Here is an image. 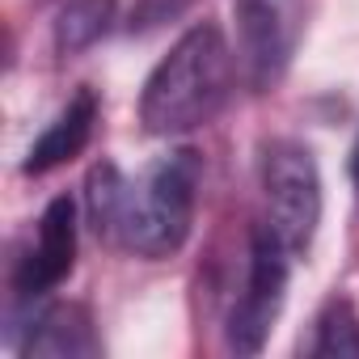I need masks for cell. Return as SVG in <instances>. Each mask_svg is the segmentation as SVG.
I'll list each match as a JSON object with an SVG mask.
<instances>
[{"label":"cell","instance_id":"obj_7","mask_svg":"<svg viewBox=\"0 0 359 359\" xmlns=\"http://www.w3.org/2000/svg\"><path fill=\"white\" fill-rule=\"evenodd\" d=\"M18 351L26 359H93L102 355V338L85 304L60 300V304H43L26 321V338L18 342Z\"/></svg>","mask_w":359,"mask_h":359},{"label":"cell","instance_id":"obj_12","mask_svg":"<svg viewBox=\"0 0 359 359\" xmlns=\"http://www.w3.org/2000/svg\"><path fill=\"white\" fill-rule=\"evenodd\" d=\"M351 182L359 191V135H355V148H351Z\"/></svg>","mask_w":359,"mask_h":359},{"label":"cell","instance_id":"obj_9","mask_svg":"<svg viewBox=\"0 0 359 359\" xmlns=\"http://www.w3.org/2000/svg\"><path fill=\"white\" fill-rule=\"evenodd\" d=\"M114 0H64L55 13V47L60 55H81L110 34Z\"/></svg>","mask_w":359,"mask_h":359},{"label":"cell","instance_id":"obj_5","mask_svg":"<svg viewBox=\"0 0 359 359\" xmlns=\"http://www.w3.org/2000/svg\"><path fill=\"white\" fill-rule=\"evenodd\" d=\"M233 13L241 76L254 93H266L292 68L309 22V0H233Z\"/></svg>","mask_w":359,"mask_h":359},{"label":"cell","instance_id":"obj_11","mask_svg":"<svg viewBox=\"0 0 359 359\" xmlns=\"http://www.w3.org/2000/svg\"><path fill=\"white\" fill-rule=\"evenodd\" d=\"M191 5V0H135V9H131V34H144V30H156L165 26L169 18H177Z\"/></svg>","mask_w":359,"mask_h":359},{"label":"cell","instance_id":"obj_8","mask_svg":"<svg viewBox=\"0 0 359 359\" xmlns=\"http://www.w3.org/2000/svg\"><path fill=\"white\" fill-rule=\"evenodd\" d=\"M93 123H97V93H93L89 85H81V89L64 102V110L47 123V131L30 144V152H26V161H22V173L39 177V173H51L55 165L81 156L85 144H89V135H93Z\"/></svg>","mask_w":359,"mask_h":359},{"label":"cell","instance_id":"obj_1","mask_svg":"<svg viewBox=\"0 0 359 359\" xmlns=\"http://www.w3.org/2000/svg\"><path fill=\"white\" fill-rule=\"evenodd\" d=\"M199 182L203 156L195 148H173L156 156L140 177H127L114 161H97L85 177L89 229L135 258L161 262L191 237Z\"/></svg>","mask_w":359,"mask_h":359},{"label":"cell","instance_id":"obj_3","mask_svg":"<svg viewBox=\"0 0 359 359\" xmlns=\"http://www.w3.org/2000/svg\"><path fill=\"white\" fill-rule=\"evenodd\" d=\"M262 187V224L292 250L304 254L321 224V169L309 144L300 140H266L258 156Z\"/></svg>","mask_w":359,"mask_h":359},{"label":"cell","instance_id":"obj_2","mask_svg":"<svg viewBox=\"0 0 359 359\" xmlns=\"http://www.w3.org/2000/svg\"><path fill=\"white\" fill-rule=\"evenodd\" d=\"M233 47L216 22L191 26L148 72L140 89V123L148 135H187L208 127L233 97Z\"/></svg>","mask_w":359,"mask_h":359},{"label":"cell","instance_id":"obj_4","mask_svg":"<svg viewBox=\"0 0 359 359\" xmlns=\"http://www.w3.org/2000/svg\"><path fill=\"white\" fill-rule=\"evenodd\" d=\"M287 275H292V250L266 229L258 224L250 237V266H245V283L241 296L229 309V325H224V342L237 355H258L283 313L287 300Z\"/></svg>","mask_w":359,"mask_h":359},{"label":"cell","instance_id":"obj_10","mask_svg":"<svg viewBox=\"0 0 359 359\" xmlns=\"http://www.w3.org/2000/svg\"><path fill=\"white\" fill-rule=\"evenodd\" d=\"M304 351L317 355V359H351V355H359V313H355V304L346 296H334L317 313L313 338L304 342Z\"/></svg>","mask_w":359,"mask_h":359},{"label":"cell","instance_id":"obj_6","mask_svg":"<svg viewBox=\"0 0 359 359\" xmlns=\"http://www.w3.org/2000/svg\"><path fill=\"white\" fill-rule=\"evenodd\" d=\"M72 266H76V203L60 195L47 203L30 250L13 266V296L22 304H34L47 292H55L72 275Z\"/></svg>","mask_w":359,"mask_h":359}]
</instances>
